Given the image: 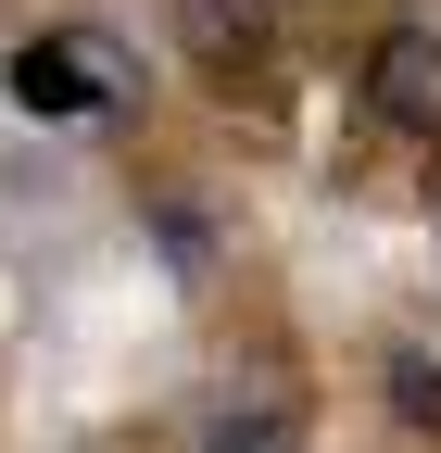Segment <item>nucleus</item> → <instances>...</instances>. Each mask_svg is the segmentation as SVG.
Masks as SVG:
<instances>
[{"label":"nucleus","instance_id":"obj_1","mask_svg":"<svg viewBox=\"0 0 441 453\" xmlns=\"http://www.w3.org/2000/svg\"><path fill=\"white\" fill-rule=\"evenodd\" d=\"M0 88H13L26 127H89V113L139 101V64H127L114 26H38L13 64H0Z\"/></svg>","mask_w":441,"mask_h":453},{"label":"nucleus","instance_id":"obj_2","mask_svg":"<svg viewBox=\"0 0 441 453\" xmlns=\"http://www.w3.org/2000/svg\"><path fill=\"white\" fill-rule=\"evenodd\" d=\"M366 113L391 139H441V26H378L366 38Z\"/></svg>","mask_w":441,"mask_h":453},{"label":"nucleus","instance_id":"obj_3","mask_svg":"<svg viewBox=\"0 0 441 453\" xmlns=\"http://www.w3.org/2000/svg\"><path fill=\"white\" fill-rule=\"evenodd\" d=\"M177 50L202 76H265V50H278V0H177Z\"/></svg>","mask_w":441,"mask_h":453},{"label":"nucleus","instance_id":"obj_4","mask_svg":"<svg viewBox=\"0 0 441 453\" xmlns=\"http://www.w3.org/2000/svg\"><path fill=\"white\" fill-rule=\"evenodd\" d=\"M378 390H391V416H404L416 441H441V353H391Z\"/></svg>","mask_w":441,"mask_h":453}]
</instances>
